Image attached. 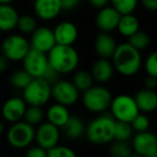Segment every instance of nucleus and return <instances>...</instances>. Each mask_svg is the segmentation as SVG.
<instances>
[{"label": "nucleus", "mask_w": 157, "mask_h": 157, "mask_svg": "<svg viewBox=\"0 0 157 157\" xmlns=\"http://www.w3.org/2000/svg\"><path fill=\"white\" fill-rule=\"evenodd\" d=\"M111 58L114 70L124 76L135 75L142 67L140 51L132 48L128 42L117 44Z\"/></svg>", "instance_id": "nucleus-1"}, {"label": "nucleus", "mask_w": 157, "mask_h": 157, "mask_svg": "<svg viewBox=\"0 0 157 157\" xmlns=\"http://www.w3.org/2000/svg\"><path fill=\"white\" fill-rule=\"evenodd\" d=\"M46 55L50 67L58 74L71 73L78 68L80 63L78 51L72 45L55 44Z\"/></svg>", "instance_id": "nucleus-2"}, {"label": "nucleus", "mask_w": 157, "mask_h": 157, "mask_svg": "<svg viewBox=\"0 0 157 157\" xmlns=\"http://www.w3.org/2000/svg\"><path fill=\"white\" fill-rule=\"evenodd\" d=\"M115 120L112 115H99L90 121L85 127V135L88 141L94 144H107L114 140Z\"/></svg>", "instance_id": "nucleus-3"}, {"label": "nucleus", "mask_w": 157, "mask_h": 157, "mask_svg": "<svg viewBox=\"0 0 157 157\" xmlns=\"http://www.w3.org/2000/svg\"><path fill=\"white\" fill-rule=\"evenodd\" d=\"M111 92L105 86L92 85L82 95V102L86 110L93 113H103L110 108L112 101Z\"/></svg>", "instance_id": "nucleus-4"}, {"label": "nucleus", "mask_w": 157, "mask_h": 157, "mask_svg": "<svg viewBox=\"0 0 157 157\" xmlns=\"http://www.w3.org/2000/svg\"><path fill=\"white\" fill-rule=\"evenodd\" d=\"M51 98V83L44 78H33L23 90V99L28 105L42 107Z\"/></svg>", "instance_id": "nucleus-5"}, {"label": "nucleus", "mask_w": 157, "mask_h": 157, "mask_svg": "<svg viewBox=\"0 0 157 157\" xmlns=\"http://www.w3.org/2000/svg\"><path fill=\"white\" fill-rule=\"evenodd\" d=\"M35 127L21 120L8 129L7 141L14 148H26L35 141Z\"/></svg>", "instance_id": "nucleus-6"}, {"label": "nucleus", "mask_w": 157, "mask_h": 157, "mask_svg": "<svg viewBox=\"0 0 157 157\" xmlns=\"http://www.w3.org/2000/svg\"><path fill=\"white\" fill-rule=\"evenodd\" d=\"M109 109L111 110V115L114 120L127 123H130L132 118L140 112L133 97L126 94L113 97Z\"/></svg>", "instance_id": "nucleus-7"}, {"label": "nucleus", "mask_w": 157, "mask_h": 157, "mask_svg": "<svg viewBox=\"0 0 157 157\" xmlns=\"http://www.w3.org/2000/svg\"><path fill=\"white\" fill-rule=\"evenodd\" d=\"M51 97L66 107L72 105L80 98V90L74 84L67 80H56L51 84Z\"/></svg>", "instance_id": "nucleus-8"}, {"label": "nucleus", "mask_w": 157, "mask_h": 157, "mask_svg": "<svg viewBox=\"0 0 157 157\" xmlns=\"http://www.w3.org/2000/svg\"><path fill=\"white\" fill-rule=\"evenodd\" d=\"M30 48L28 40L21 35H11L1 43V53L11 61H20Z\"/></svg>", "instance_id": "nucleus-9"}, {"label": "nucleus", "mask_w": 157, "mask_h": 157, "mask_svg": "<svg viewBox=\"0 0 157 157\" xmlns=\"http://www.w3.org/2000/svg\"><path fill=\"white\" fill-rule=\"evenodd\" d=\"M23 61V69L33 78H43L48 69V55L35 48H29Z\"/></svg>", "instance_id": "nucleus-10"}, {"label": "nucleus", "mask_w": 157, "mask_h": 157, "mask_svg": "<svg viewBox=\"0 0 157 157\" xmlns=\"http://www.w3.org/2000/svg\"><path fill=\"white\" fill-rule=\"evenodd\" d=\"M132 152L136 156L156 157L157 156V138L153 132L141 131L137 132L132 140Z\"/></svg>", "instance_id": "nucleus-11"}, {"label": "nucleus", "mask_w": 157, "mask_h": 157, "mask_svg": "<svg viewBox=\"0 0 157 157\" xmlns=\"http://www.w3.org/2000/svg\"><path fill=\"white\" fill-rule=\"evenodd\" d=\"M59 137V128L50 122H42L38 125L37 130L35 131V140L37 141V145L41 146L45 151L58 144Z\"/></svg>", "instance_id": "nucleus-12"}, {"label": "nucleus", "mask_w": 157, "mask_h": 157, "mask_svg": "<svg viewBox=\"0 0 157 157\" xmlns=\"http://www.w3.org/2000/svg\"><path fill=\"white\" fill-rule=\"evenodd\" d=\"M30 48L48 54V52L56 44L53 30L48 27H37L31 33Z\"/></svg>", "instance_id": "nucleus-13"}, {"label": "nucleus", "mask_w": 157, "mask_h": 157, "mask_svg": "<svg viewBox=\"0 0 157 157\" xmlns=\"http://www.w3.org/2000/svg\"><path fill=\"white\" fill-rule=\"evenodd\" d=\"M121 14L112 6L110 7L105 6V7L99 9L96 18H95V23L100 31L111 33L116 29Z\"/></svg>", "instance_id": "nucleus-14"}, {"label": "nucleus", "mask_w": 157, "mask_h": 157, "mask_svg": "<svg viewBox=\"0 0 157 157\" xmlns=\"http://www.w3.org/2000/svg\"><path fill=\"white\" fill-rule=\"evenodd\" d=\"M27 103L20 97H12L9 98L2 105V116L7 122L15 123L23 120Z\"/></svg>", "instance_id": "nucleus-15"}, {"label": "nucleus", "mask_w": 157, "mask_h": 157, "mask_svg": "<svg viewBox=\"0 0 157 157\" xmlns=\"http://www.w3.org/2000/svg\"><path fill=\"white\" fill-rule=\"evenodd\" d=\"M33 11L40 20L51 21L60 14L63 8L59 0H35Z\"/></svg>", "instance_id": "nucleus-16"}, {"label": "nucleus", "mask_w": 157, "mask_h": 157, "mask_svg": "<svg viewBox=\"0 0 157 157\" xmlns=\"http://www.w3.org/2000/svg\"><path fill=\"white\" fill-rule=\"evenodd\" d=\"M56 44L63 45H72L76 41L78 36V27L71 22H60L56 25L53 30Z\"/></svg>", "instance_id": "nucleus-17"}, {"label": "nucleus", "mask_w": 157, "mask_h": 157, "mask_svg": "<svg viewBox=\"0 0 157 157\" xmlns=\"http://www.w3.org/2000/svg\"><path fill=\"white\" fill-rule=\"evenodd\" d=\"M116 46H117V43L115 39L110 35V33L100 31V33H98L95 39V52L101 58H111Z\"/></svg>", "instance_id": "nucleus-18"}, {"label": "nucleus", "mask_w": 157, "mask_h": 157, "mask_svg": "<svg viewBox=\"0 0 157 157\" xmlns=\"http://www.w3.org/2000/svg\"><path fill=\"white\" fill-rule=\"evenodd\" d=\"M114 73V67L112 65V61L108 58H101L99 57L92 66L90 74H92L94 81L98 83L103 84L109 82L112 78Z\"/></svg>", "instance_id": "nucleus-19"}, {"label": "nucleus", "mask_w": 157, "mask_h": 157, "mask_svg": "<svg viewBox=\"0 0 157 157\" xmlns=\"http://www.w3.org/2000/svg\"><path fill=\"white\" fill-rule=\"evenodd\" d=\"M140 112L151 113L157 108V94L155 90H148L144 87L140 90L133 97Z\"/></svg>", "instance_id": "nucleus-20"}, {"label": "nucleus", "mask_w": 157, "mask_h": 157, "mask_svg": "<svg viewBox=\"0 0 157 157\" xmlns=\"http://www.w3.org/2000/svg\"><path fill=\"white\" fill-rule=\"evenodd\" d=\"M20 14L11 3L0 5V31L9 33L16 28Z\"/></svg>", "instance_id": "nucleus-21"}, {"label": "nucleus", "mask_w": 157, "mask_h": 157, "mask_svg": "<svg viewBox=\"0 0 157 157\" xmlns=\"http://www.w3.org/2000/svg\"><path fill=\"white\" fill-rule=\"evenodd\" d=\"M70 117V112L68 107L60 103H54L46 111V120L51 124L55 125L58 128L63 127Z\"/></svg>", "instance_id": "nucleus-22"}, {"label": "nucleus", "mask_w": 157, "mask_h": 157, "mask_svg": "<svg viewBox=\"0 0 157 157\" xmlns=\"http://www.w3.org/2000/svg\"><path fill=\"white\" fill-rule=\"evenodd\" d=\"M116 29L123 37L128 38L132 33H135L137 30L140 29V23L139 20L133 15L132 13L129 14H122L118 20Z\"/></svg>", "instance_id": "nucleus-23"}, {"label": "nucleus", "mask_w": 157, "mask_h": 157, "mask_svg": "<svg viewBox=\"0 0 157 157\" xmlns=\"http://www.w3.org/2000/svg\"><path fill=\"white\" fill-rule=\"evenodd\" d=\"M63 129L66 137L69 138V139L75 140L84 135L85 125H84L83 121L80 117L70 115V117L68 118L66 124L63 126Z\"/></svg>", "instance_id": "nucleus-24"}, {"label": "nucleus", "mask_w": 157, "mask_h": 157, "mask_svg": "<svg viewBox=\"0 0 157 157\" xmlns=\"http://www.w3.org/2000/svg\"><path fill=\"white\" fill-rule=\"evenodd\" d=\"M23 118L29 125L36 127L43 122L44 112L41 109V107H38V105H27Z\"/></svg>", "instance_id": "nucleus-25"}, {"label": "nucleus", "mask_w": 157, "mask_h": 157, "mask_svg": "<svg viewBox=\"0 0 157 157\" xmlns=\"http://www.w3.org/2000/svg\"><path fill=\"white\" fill-rule=\"evenodd\" d=\"M72 83L80 92H84L93 85L94 78H93L90 72L86 71V70H78L74 73Z\"/></svg>", "instance_id": "nucleus-26"}, {"label": "nucleus", "mask_w": 157, "mask_h": 157, "mask_svg": "<svg viewBox=\"0 0 157 157\" xmlns=\"http://www.w3.org/2000/svg\"><path fill=\"white\" fill-rule=\"evenodd\" d=\"M33 76L28 74L24 69H18L15 70L10 76V83L13 87L17 88V90H24L29 82L33 80Z\"/></svg>", "instance_id": "nucleus-27"}, {"label": "nucleus", "mask_w": 157, "mask_h": 157, "mask_svg": "<svg viewBox=\"0 0 157 157\" xmlns=\"http://www.w3.org/2000/svg\"><path fill=\"white\" fill-rule=\"evenodd\" d=\"M150 36L142 30H137L128 37V43L138 51H143L150 45Z\"/></svg>", "instance_id": "nucleus-28"}, {"label": "nucleus", "mask_w": 157, "mask_h": 157, "mask_svg": "<svg viewBox=\"0 0 157 157\" xmlns=\"http://www.w3.org/2000/svg\"><path fill=\"white\" fill-rule=\"evenodd\" d=\"M132 128L130 123L123 122V121H115L114 126V139L116 141L127 142L132 136Z\"/></svg>", "instance_id": "nucleus-29"}, {"label": "nucleus", "mask_w": 157, "mask_h": 157, "mask_svg": "<svg viewBox=\"0 0 157 157\" xmlns=\"http://www.w3.org/2000/svg\"><path fill=\"white\" fill-rule=\"evenodd\" d=\"M110 3L122 15L133 13L138 6V0H110Z\"/></svg>", "instance_id": "nucleus-30"}, {"label": "nucleus", "mask_w": 157, "mask_h": 157, "mask_svg": "<svg viewBox=\"0 0 157 157\" xmlns=\"http://www.w3.org/2000/svg\"><path fill=\"white\" fill-rule=\"evenodd\" d=\"M16 28L22 33L28 35L37 28V21L31 15H22L18 17Z\"/></svg>", "instance_id": "nucleus-31"}, {"label": "nucleus", "mask_w": 157, "mask_h": 157, "mask_svg": "<svg viewBox=\"0 0 157 157\" xmlns=\"http://www.w3.org/2000/svg\"><path fill=\"white\" fill-rule=\"evenodd\" d=\"M110 154L114 157H130L132 155V148L127 142L116 141L110 147Z\"/></svg>", "instance_id": "nucleus-32"}, {"label": "nucleus", "mask_w": 157, "mask_h": 157, "mask_svg": "<svg viewBox=\"0 0 157 157\" xmlns=\"http://www.w3.org/2000/svg\"><path fill=\"white\" fill-rule=\"evenodd\" d=\"M131 128L132 130L137 131V132H141V131H146L150 128V120L145 114L139 113L132 118L130 122Z\"/></svg>", "instance_id": "nucleus-33"}, {"label": "nucleus", "mask_w": 157, "mask_h": 157, "mask_svg": "<svg viewBox=\"0 0 157 157\" xmlns=\"http://www.w3.org/2000/svg\"><path fill=\"white\" fill-rule=\"evenodd\" d=\"M48 157H75V153L70 147L65 145H54L53 147L46 150Z\"/></svg>", "instance_id": "nucleus-34"}, {"label": "nucleus", "mask_w": 157, "mask_h": 157, "mask_svg": "<svg viewBox=\"0 0 157 157\" xmlns=\"http://www.w3.org/2000/svg\"><path fill=\"white\" fill-rule=\"evenodd\" d=\"M144 69L147 75L157 76V54L156 52L151 53L144 61Z\"/></svg>", "instance_id": "nucleus-35"}, {"label": "nucleus", "mask_w": 157, "mask_h": 157, "mask_svg": "<svg viewBox=\"0 0 157 157\" xmlns=\"http://www.w3.org/2000/svg\"><path fill=\"white\" fill-rule=\"evenodd\" d=\"M27 157H46V151L42 148L41 146H33L29 147V150L26 152Z\"/></svg>", "instance_id": "nucleus-36"}, {"label": "nucleus", "mask_w": 157, "mask_h": 157, "mask_svg": "<svg viewBox=\"0 0 157 157\" xmlns=\"http://www.w3.org/2000/svg\"><path fill=\"white\" fill-rule=\"evenodd\" d=\"M144 87L148 90H155L157 87V76L147 75L144 80Z\"/></svg>", "instance_id": "nucleus-37"}, {"label": "nucleus", "mask_w": 157, "mask_h": 157, "mask_svg": "<svg viewBox=\"0 0 157 157\" xmlns=\"http://www.w3.org/2000/svg\"><path fill=\"white\" fill-rule=\"evenodd\" d=\"M63 10H72L80 3L81 0H59Z\"/></svg>", "instance_id": "nucleus-38"}, {"label": "nucleus", "mask_w": 157, "mask_h": 157, "mask_svg": "<svg viewBox=\"0 0 157 157\" xmlns=\"http://www.w3.org/2000/svg\"><path fill=\"white\" fill-rule=\"evenodd\" d=\"M141 3L148 11L155 12L157 10V0H141Z\"/></svg>", "instance_id": "nucleus-39"}, {"label": "nucleus", "mask_w": 157, "mask_h": 157, "mask_svg": "<svg viewBox=\"0 0 157 157\" xmlns=\"http://www.w3.org/2000/svg\"><path fill=\"white\" fill-rule=\"evenodd\" d=\"M9 59L2 54L0 53V74L5 73L8 70V67H9Z\"/></svg>", "instance_id": "nucleus-40"}, {"label": "nucleus", "mask_w": 157, "mask_h": 157, "mask_svg": "<svg viewBox=\"0 0 157 157\" xmlns=\"http://www.w3.org/2000/svg\"><path fill=\"white\" fill-rule=\"evenodd\" d=\"M88 1L96 9H101V8L108 6V3L110 2V0H88Z\"/></svg>", "instance_id": "nucleus-41"}, {"label": "nucleus", "mask_w": 157, "mask_h": 157, "mask_svg": "<svg viewBox=\"0 0 157 157\" xmlns=\"http://www.w3.org/2000/svg\"><path fill=\"white\" fill-rule=\"evenodd\" d=\"M14 0H0V5H2V3H12Z\"/></svg>", "instance_id": "nucleus-42"}, {"label": "nucleus", "mask_w": 157, "mask_h": 157, "mask_svg": "<svg viewBox=\"0 0 157 157\" xmlns=\"http://www.w3.org/2000/svg\"><path fill=\"white\" fill-rule=\"evenodd\" d=\"M2 130H3V126L0 124V139H1V135H2Z\"/></svg>", "instance_id": "nucleus-43"}]
</instances>
